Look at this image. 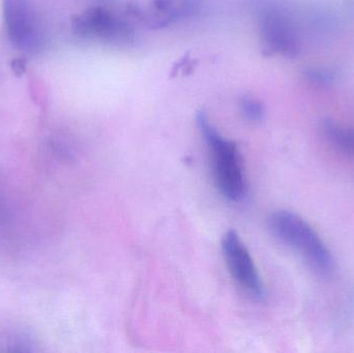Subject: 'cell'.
<instances>
[{
    "mask_svg": "<svg viewBox=\"0 0 354 353\" xmlns=\"http://www.w3.org/2000/svg\"><path fill=\"white\" fill-rule=\"evenodd\" d=\"M196 122L209 149L218 190L228 200L233 202L243 200L247 194V178L243 158L236 144L216 131L205 112L200 111L197 114Z\"/></svg>",
    "mask_w": 354,
    "mask_h": 353,
    "instance_id": "6da1fadb",
    "label": "cell"
},
{
    "mask_svg": "<svg viewBox=\"0 0 354 353\" xmlns=\"http://www.w3.org/2000/svg\"><path fill=\"white\" fill-rule=\"evenodd\" d=\"M268 227L274 238L299 253L316 273H334L336 261L332 252L303 218L288 211H276L268 220Z\"/></svg>",
    "mask_w": 354,
    "mask_h": 353,
    "instance_id": "7a4b0ae2",
    "label": "cell"
},
{
    "mask_svg": "<svg viewBox=\"0 0 354 353\" xmlns=\"http://www.w3.org/2000/svg\"><path fill=\"white\" fill-rule=\"evenodd\" d=\"M75 35L81 39L128 47L135 41V29L128 16L111 6H95L72 19Z\"/></svg>",
    "mask_w": 354,
    "mask_h": 353,
    "instance_id": "3957f363",
    "label": "cell"
},
{
    "mask_svg": "<svg viewBox=\"0 0 354 353\" xmlns=\"http://www.w3.org/2000/svg\"><path fill=\"white\" fill-rule=\"evenodd\" d=\"M6 31L10 41L23 51L39 52L45 44L32 0H3Z\"/></svg>",
    "mask_w": 354,
    "mask_h": 353,
    "instance_id": "277c9868",
    "label": "cell"
},
{
    "mask_svg": "<svg viewBox=\"0 0 354 353\" xmlns=\"http://www.w3.org/2000/svg\"><path fill=\"white\" fill-rule=\"evenodd\" d=\"M223 256L233 279L252 298L262 300L266 289L247 247L236 232H226L222 240Z\"/></svg>",
    "mask_w": 354,
    "mask_h": 353,
    "instance_id": "5b68a950",
    "label": "cell"
},
{
    "mask_svg": "<svg viewBox=\"0 0 354 353\" xmlns=\"http://www.w3.org/2000/svg\"><path fill=\"white\" fill-rule=\"evenodd\" d=\"M200 0H151L145 8H129L131 15L151 28H163L195 16Z\"/></svg>",
    "mask_w": 354,
    "mask_h": 353,
    "instance_id": "8992f818",
    "label": "cell"
},
{
    "mask_svg": "<svg viewBox=\"0 0 354 353\" xmlns=\"http://www.w3.org/2000/svg\"><path fill=\"white\" fill-rule=\"evenodd\" d=\"M260 41L266 53L295 55L297 43L290 23L277 10H266L259 21Z\"/></svg>",
    "mask_w": 354,
    "mask_h": 353,
    "instance_id": "52a82bcc",
    "label": "cell"
},
{
    "mask_svg": "<svg viewBox=\"0 0 354 353\" xmlns=\"http://www.w3.org/2000/svg\"><path fill=\"white\" fill-rule=\"evenodd\" d=\"M324 132L335 146L339 147L341 151L354 155L353 131L341 126L340 124L332 120H328L324 124Z\"/></svg>",
    "mask_w": 354,
    "mask_h": 353,
    "instance_id": "ba28073f",
    "label": "cell"
},
{
    "mask_svg": "<svg viewBox=\"0 0 354 353\" xmlns=\"http://www.w3.org/2000/svg\"><path fill=\"white\" fill-rule=\"evenodd\" d=\"M239 108H241L243 117L253 124L261 122L266 116L263 104L250 95L241 97V102H239Z\"/></svg>",
    "mask_w": 354,
    "mask_h": 353,
    "instance_id": "9c48e42d",
    "label": "cell"
}]
</instances>
